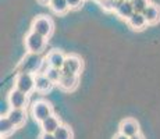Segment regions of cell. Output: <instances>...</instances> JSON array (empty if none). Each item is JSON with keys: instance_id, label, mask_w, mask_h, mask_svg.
I'll return each mask as SVG.
<instances>
[{"instance_id": "27", "label": "cell", "mask_w": 160, "mask_h": 139, "mask_svg": "<svg viewBox=\"0 0 160 139\" xmlns=\"http://www.w3.org/2000/svg\"><path fill=\"white\" fill-rule=\"evenodd\" d=\"M98 2H100V0H98Z\"/></svg>"}, {"instance_id": "12", "label": "cell", "mask_w": 160, "mask_h": 139, "mask_svg": "<svg viewBox=\"0 0 160 139\" xmlns=\"http://www.w3.org/2000/svg\"><path fill=\"white\" fill-rule=\"evenodd\" d=\"M54 83L48 78L46 74H35V89L41 93H45V92H49L52 88H53Z\"/></svg>"}, {"instance_id": "20", "label": "cell", "mask_w": 160, "mask_h": 139, "mask_svg": "<svg viewBox=\"0 0 160 139\" xmlns=\"http://www.w3.org/2000/svg\"><path fill=\"white\" fill-rule=\"evenodd\" d=\"M132 7H134L135 13H143L150 4L149 0H132Z\"/></svg>"}, {"instance_id": "4", "label": "cell", "mask_w": 160, "mask_h": 139, "mask_svg": "<svg viewBox=\"0 0 160 139\" xmlns=\"http://www.w3.org/2000/svg\"><path fill=\"white\" fill-rule=\"evenodd\" d=\"M14 88L29 95L35 89V75L31 72H18L14 81Z\"/></svg>"}, {"instance_id": "18", "label": "cell", "mask_w": 160, "mask_h": 139, "mask_svg": "<svg viewBox=\"0 0 160 139\" xmlns=\"http://www.w3.org/2000/svg\"><path fill=\"white\" fill-rule=\"evenodd\" d=\"M54 138L56 139H74V134L72 129L70 128L68 125L61 124L58 127V129L54 132Z\"/></svg>"}, {"instance_id": "13", "label": "cell", "mask_w": 160, "mask_h": 139, "mask_svg": "<svg viewBox=\"0 0 160 139\" xmlns=\"http://www.w3.org/2000/svg\"><path fill=\"white\" fill-rule=\"evenodd\" d=\"M134 13H135V10H134V7H132V3H131V2H127V0H121V2L117 4L116 14L118 15L121 20L128 21V18H130Z\"/></svg>"}, {"instance_id": "22", "label": "cell", "mask_w": 160, "mask_h": 139, "mask_svg": "<svg viewBox=\"0 0 160 139\" xmlns=\"http://www.w3.org/2000/svg\"><path fill=\"white\" fill-rule=\"evenodd\" d=\"M39 139H56L54 138V134H48V132H42L39 135Z\"/></svg>"}, {"instance_id": "21", "label": "cell", "mask_w": 160, "mask_h": 139, "mask_svg": "<svg viewBox=\"0 0 160 139\" xmlns=\"http://www.w3.org/2000/svg\"><path fill=\"white\" fill-rule=\"evenodd\" d=\"M67 3H68L70 10H78V8L82 6L84 0H67Z\"/></svg>"}, {"instance_id": "26", "label": "cell", "mask_w": 160, "mask_h": 139, "mask_svg": "<svg viewBox=\"0 0 160 139\" xmlns=\"http://www.w3.org/2000/svg\"><path fill=\"white\" fill-rule=\"evenodd\" d=\"M127 2H132V0H127Z\"/></svg>"}, {"instance_id": "19", "label": "cell", "mask_w": 160, "mask_h": 139, "mask_svg": "<svg viewBox=\"0 0 160 139\" xmlns=\"http://www.w3.org/2000/svg\"><path fill=\"white\" fill-rule=\"evenodd\" d=\"M46 75H48V78L53 83H58L61 75H63V71L58 68H54V67H49L48 71H46Z\"/></svg>"}, {"instance_id": "10", "label": "cell", "mask_w": 160, "mask_h": 139, "mask_svg": "<svg viewBox=\"0 0 160 139\" xmlns=\"http://www.w3.org/2000/svg\"><path fill=\"white\" fill-rule=\"evenodd\" d=\"M142 14H143V17L146 18L148 25H155V24H158L160 21V7L158 4L150 3Z\"/></svg>"}, {"instance_id": "8", "label": "cell", "mask_w": 160, "mask_h": 139, "mask_svg": "<svg viewBox=\"0 0 160 139\" xmlns=\"http://www.w3.org/2000/svg\"><path fill=\"white\" fill-rule=\"evenodd\" d=\"M78 82H79V78L78 75H71V74H63L58 81V88L63 89L66 92H71L74 89L78 86Z\"/></svg>"}, {"instance_id": "16", "label": "cell", "mask_w": 160, "mask_h": 139, "mask_svg": "<svg viewBox=\"0 0 160 139\" xmlns=\"http://www.w3.org/2000/svg\"><path fill=\"white\" fill-rule=\"evenodd\" d=\"M15 127L13 122L10 121V118L8 117H2L0 118V135H2V138H7V137H10L11 134L15 131Z\"/></svg>"}, {"instance_id": "25", "label": "cell", "mask_w": 160, "mask_h": 139, "mask_svg": "<svg viewBox=\"0 0 160 139\" xmlns=\"http://www.w3.org/2000/svg\"><path fill=\"white\" fill-rule=\"evenodd\" d=\"M130 139H145V138H143L141 134H137V135H134V137H131Z\"/></svg>"}, {"instance_id": "23", "label": "cell", "mask_w": 160, "mask_h": 139, "mask_svg": "<svg viewBox=\"0 0 160 139\" xmlns=\"http://www.w3.org/2000/svg\"><path fill=\"white\" fill-rule=\"evenodd\" d=\"M113 139H130V138H128V137H125V135H122L121 132H118V134H117V135H116V137L113 138Z\"/></svg>"}, {"instance_id": "2", "label": "cell", "mask_w": 160, "mask_h": 139, "mask_svg": "<svg viewBox=\"0 0 160 139\" xmlns=\"http://www.w3.org/2000/svg\"><path fill=\"white\" fill-rule=\"evenodd\" d=\"M53 29H54L53 21L49 17H46V15H39V17L33 18L32 25H31V31L45 36V38H49L53 33Z\"/></svg>"}, {"instance_id": "17", "label": "cell", "mask_w": 160, "mask_h": 139, "mask_svg": "<svg viewBox=\"0 0 160 139\" xmlns=\"http://www.w3.org/2000/svg\"><path fill=\"white\" fill-rule=\"evenodd\" d=\"M49 7H50V10L53 11L54 14H60V15L66 14L67 11L70 10L67 0H52Z\"/></svg>"}, {"instance_id": "1", "label": "cell", "mask_w": 160, "mask_h": 139, "mask_svg": "<svg viewBox=\"0 0 160 139\" xmlns=\"http://www.w3.org/2000/svg\"><path fill=\"white\" fill-rule=\"evenodd\" d=\"M46 43H48V38L33 32V31L28 32V35L25 36V47L32 54H38L41 52H43L46 47Z\"/></svg>"}, {"instance_id": "24", "label": "cell", "mask_w": 160, "mask_h": 139, "mask_svg": "<svg viewBox=\"0 0 160 139\" xmlns=\"http://www.w3.org/2000/svg\"><path fill=\"white\" fill-rule=\"evenodd\" d=\"M38 2L41 3V4H43V6H49V4H50L52 0H38Z\"/></svg>"}, {"instance_id": "11", "label": "cell", "mask_w": 160, "mask_h": 139, "mask_svg": "<svg viewBox=\"0 0 160 139\" xmlns=\"http://www.w3.org/2000/svg\"><path fill=\"white\" fill-rule=\"evenodd\" d=\"M60 125H61L60 118L57 116H54V114H52L50 117H48V118L41 122L42 132H48V134H54Z\"/></svg>"}, {"instance_id": "9", "label": "cell", "mask_w": 160, "mask_h": 139, "mask_svg": "<svg viewBox=\"0 0 160 139\" xmlns=\"http://www.w3.org/2000/svg\"><path fill=\"white\" fill-rule=\"evenodd\" d=\"M66 57H67V56H64L63 52L52 50L50 53L46 56L45 60L48 61L49 67H54V68L61 70V68H63V66H64V61H66Z\"/></svg>"}, {"instance_id": "3", "label": "cell", "mask_w": 160, "mask_h": 139, "mask_svg": "<svg viewBox=\"0 0 160 139\" xmlns=\"http://www.w3.org/2000/svg\"><path fill=\"white\" fill-rule=\"evenodd\" d=\"M31 114H32L33 120L41 124L43 120H46L48 117H50L52 114H53V107H52V104L46 100H36L35 103L32 104Z\"/></svg>"}, {"instance_id": "15", "label": "cell", "mask_w": 160, "mask_h": 139, "mask_svg": "<svg viewBox=\"0 0 160 139\" xmlns=\"http://www.w3.org/2000/svg\"><path fill=\"white\" fill-rule=\"evenodd\" d=\"M127 24H128V27L134 31H142L143 28L148 25L146 18L143 17L142 13H134L130 18H128Z\"/></svg>"}, {"instance_id": "5", "label": "cell", "mask_w": 160, "mask_h": 139, "mask_svg": "<svg viewBox=\"0 0 160 139\" xmlns=\"http://www.w3.org/2000/svg\"><path fill=\"white\" fill-rule=\"evenodd\" d=\"M29 95L24 93V92L18 91V89H13V91H10V93H8L7 96V102L10 103L11 109H22L25 110L27 107H28V103H29Z\"/></svg>"}, {"instance_id": "7", "label": "cell", "mask_w": 160, "mask_h": 139, "mask_svg": "<svg viewBox=\"0 0 160 139\" xmlns=\"http://www.w3.org/2000/svg\"><path fill=\"white\" fill-rule=\"evenodd\" d=\"M118 132H121L125 137L131 138V137H134V135L139 134V124H138L134 118H125L120 122Z\"/></svg>"}, {"instance_id": "6", "label": "cell", "mask_w": 160, "mask_h": 139, "mask_svg": "<svg viewBox=\"0 0 160 139\" xmlns=\"http://www.w3.org/2000/svg\"><path fill=\"white\" fill-rule=\"evenodd\" d=\"M82 70V60L77 54H70L66 57L64 66L61 71L63 74H71V75H78L79 71Z\"/></svg>"}, {"instance_id": "14", "label": "cell", "mask_w": 160, "mask_h": 139, "mask_svg": "<svg viewBox=\"0 0 160 139\" xmlns=\"http://www.w3.org/2000/svg\"><path fill=\"white\" fill-rule=\"evenodd\" d=\"M6 117H8L10 121L13 122L17 128H20V127L24 125L27 121V111L22 109H11Z\"/></svg>"}]
</instances>
